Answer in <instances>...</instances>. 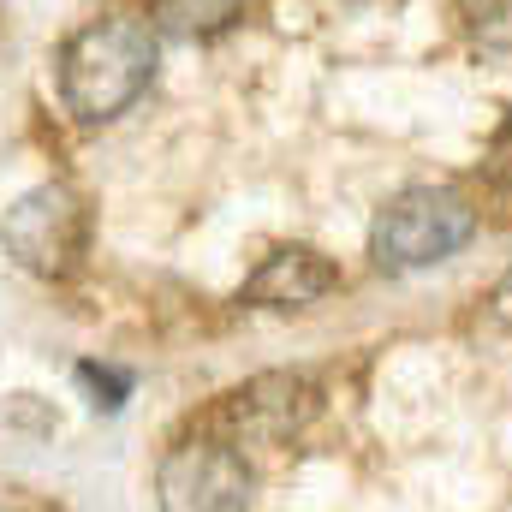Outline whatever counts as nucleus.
<instances>
[{
    "label": "nucleus",
    "mask_w": 512,
    "mask_h": 512,
    "mask_svg": "<svg viewBox=\"0 0 512 512\" xmlns=\"http://www.w3.org/2000/svg\"><path fill=\"white\" fill-rule=\"evenodd\" d=\"M155 78V24L137 12L90 18L60 48V96L78 120H114Z\"/></svg>",
    "instance_id": "f257e3e1"
},
{
    "label": "nucleus",
    "mask_w": 512,
    "mask_h": 512,
    "mask_svg": "<svg viewBox=\"0 0 512 512\" xmlns=\"http://www.w3.org/2000/svg\"><path fill=\"white\" fill-rule=\"evenodd\" d=\"M477 239V209L453 191V185H411L387 203L370 227V256L387 274H411V268H435L453 251H465Z\"/></svg>",
    "instance_id": "f03ea898"
},
{
    "label": "nucleus",
    "mask_w": 512,
    "mask_h": 512,
    "mask_svg": "<svg viewBox=\"0 0 512 512\" xmlns=\"http://www.w3.org/2000/svg\"><path fill=\"white\" fill-rule=\"evenodd\" d=\"M0 239H6L18 268L60 280V274L78 268V256L90 245V209H84V197L72 185H36L6 209Z\"/></svg>",
    "instance_id": "7ed1b4c3"
},
{
    "label": "nucleus",
    "mask_w": 512,
    "mask_h": 512,
    "mask_svg": "<svg viewBox=\"0 0 512 512\" xmlns=\"http://www.w3.org/2000/svg\"><path fill=\"white\" fill-rule=\"evenodd\" d=\"M155 501H161V512H245L251 507V471L227 441L191 435L161 459Z\"/></svg>",
    "instance_id": "20e7f679"
},
{
    "label": "nucleus",
    "mask_w": 512,
    "mask_h": 512,
    "mask_svg": "<svg viewBox=\"0 0 512 512\" xmlns=\"http://www.w3.org/2000/svg\"><path fill=\"white\" fill-rule=\"evenodd\" d=\"M310 411H316V387L304 382V376L274 370V376H256V382H245L239 393H227L221 423H227L239 441L274 447V441H292V435L310 423Z\"/></svg>",
    "instance_id": "39448f33"
},
{
    "label": "nucleus",
    "mask_w": 512,
    "mask_h": 512,
    "mask_svg": "<svg viewBox=\"0 0 512 512\" xmlns=\"http://www.w3.org/2000/svg\"><path fill=\"white\" fill-rule=\"evenodd\" d=\"M340 286V268L322 251H304V245H286V251L262 256L251 280H245V304H268V310H304L316 298H328Z\"/></svg>",
    "instance_id": "423d86ee"
},
{
    "label": "nucleus",
    "mask_w": 512,
    "mask_h": 512,
    "mask_svg": "<svg viewBox=\"0 0 512 512\" xmlns=\"http://www.w3.org/2000/svg\"><path fill=\"white\" fill-rule=\"evenodd\" d=\"M245 12V0H149V24L155 36H221L233 18Z\"/></svg>",
    "instance_id": "0eeeda50"
},
{
    "label": "nucleus",
    "mask_w": 512,
    "mask_h": 512,
    "mask_svg": "<svg viewBox=\"0 0 512 512\" xmlns=\"http://www.w3.org/2000/svg\"><path fill=\"white\" fill-rule=\"evenodd\" d=\"M489 310H495V322H507L512 328V274L495 286V298H489Z\"/></svg>",
    "instance_id": "6e6552de"
},
{
    "label": "nucleus",
    "mask_w": 512,
    "mask_h": 512,
    "mask_svg": "<svg viewBox=\"0 0 512 512\" xmlns=\"http://www.w3.org/2000/svg\"><path fill=\"white\" fill-rule=\"evenodd\" d=\"M0 512H6V507H0Z\"/></svg>",
    "instance_id": "1a4fd4ad"
}]
</instances>
